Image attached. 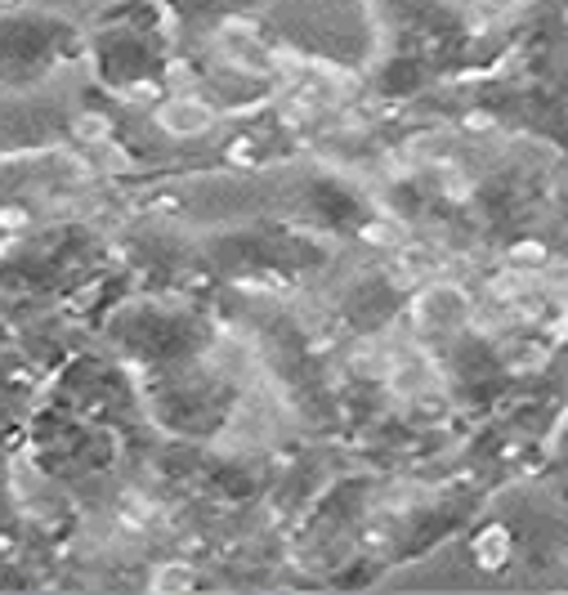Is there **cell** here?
<instances>
[{
  "label": "cell",
  "instance_id": "1",
  "mask_svg": "<svg viewBox=\"0 0 568 595\" xmlns=\"http://www.w3.org/2000/svg\"><path fill=\"white\" fill-rule=\"evenodd\" d=\"M162 126L175 130V135H198V130L211 126V113H206L202 103H175V107H166V113H162Z\"/></svg>",
  "mask_w": 568,
  "mask_h": 595
}]
</instances>
